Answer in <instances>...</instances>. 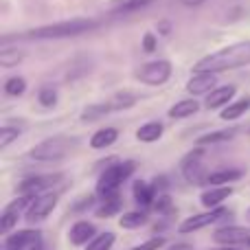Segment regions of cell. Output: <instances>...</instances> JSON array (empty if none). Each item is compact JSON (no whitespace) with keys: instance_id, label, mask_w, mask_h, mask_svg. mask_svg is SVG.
I'll list each match as a JSON object with an SVG mask.
<instances>
[{"instance_id":"obj_29","label":"cell","mask_w":250,"mask_h":250,"mask_svg":"<svg viewBox=\"0 0 250 250\" xmlns=\"http://www.w3.org/2000/svg\"><path fill=\"white\" fill-rule=\"evenodd\" d=\"M24 90H26L24 77H11L4 82V92H7L9 97H20Z\"/></svg>"},{"instance_id":"obj_22","label":"cell","mask_w":250,"mask_h":250,"mask_svg":"<svg viewBox=\"0 0 250 250\" xmlns=\"http://www.w3.org/2000/svg\"><path fill=\"white\" fill-rule=\"evenodd\" d=\"M246 110H250V97H246V99H242V101H235V104H230V105H226L224 110L220 112V117L224 119V121H235V119H239Z\"/></svg>"},{"instance_id":"obj_38","label":"cell","mask_w":250,"mask_h":250,"mask_svg":"<svg viewBox=\"0 0 250 250\" xmlns=\"http://www.w3.org/2000/svg\"><path fill=\"white\" fill-rule=\"evenodd\" d=\"M158 31H160V35H169V31H171V24H169V22H160Z\"/></svg>"},{"instance_id":"obj_18","label":"cell","mask_w":250,"mask_h":250,"mask_svg":"<svg viewBox=\"0 0 250 250\" xmlns=\"http://www.w3.org/2000/svg\"><path fill=\"white\" fill-rule=\"evenodd\" d=\"M163 123H158V121H149V123H145V125H141V127L136 129V138L141 143H154V141H158L160 136H163Z\"/></svg>"},{"instance_id":"obj_11","label":"cell","mask_w":250,"mask_h":250,"mask_svg":"<svg viewBox=\"0 0 250 250\" xmlns=\"http://www.w3.org/2000/svg\"><path fill=\"white\" fill-rule=\"evenodd\" d=\"M213 239H215L217 244H222V246H235V244H246V246H250V229L226 226V229L215 230Z\"/></svg>"},{"instance_id":"obj_35","label":"cell","mask_w":250,"mask_h":250,"mask_svg":"<svg viewBox=\"0 0 250 250\" xmlns=\"http://www.w3.org/2000/svg\"><path fill=\"white\" fill-rule=\"evenodd\" d=\"M165 246V239L163 237H154V239H147L145 244H141V246L132 248V250H160Z\"/></svg>"},{"instance_id":"obj_21","label":"cell","mask_w":250,"mask_h":250,"mask_svg":"<svg viewBox=\"0 0 250 250\" xmlns=\"http://www.w3.org/2000/svg\"><path fill=\"white\" fill-rule=\"evenodd\" d=\"M134 200H136L138 204H143V207H147V204H151L156 200V189L149 185V182H134Z\"/></svg>"},{"instance_id":"obj_15","label":"cell","mask_w":250,"mask_h":250,"mask_svg":"<svg viewBox=\"0 0 250 250\" xmlns=\"http://www.w3.org/2000/svg\"><path fill=\"white\" fill-rule=\"evenodd\" d=\"M95 226L90 224V222H77V224L70 229L68 233V239L73 246H83V244H90L92 239H95Z\"/></svg>"},{"instance_id":"obj_43","label":"cell","mask_w":250,"mask_h":250,"mask_svg":"<svg viewBox=\"0 0 250 250\" xmlns=\"http://www.w3.org/2000/svg\"><path fill=\"white\" fill-rule=\"evenodd\" d=\"M248 215H250V208H248Z\"/></svg>"},{"instance_id":"obj_7","label":"cell","mask_w":250,"mask_h":250,"mask_svg":"<svg viewBox=\"0 0 250 250\" xmlns=\"http://www.w3.org/2000/svg\"><path fill=\"white\" fill-rule=\"evenodd\" d=\"M62 178H64L62 173H46V176H31V178H24V180L18 185V193L35 198V195H42V191H46V189H51L53 185H57Z\"/></svg>"},{"instance_id":"obj_26","label":"cell","mask_w":250,"mask_h":250,"mask_svg":"<svg viewBox=\"0 0 250 250\" xmlns=\"http://www.w3.org/2000/svg\"><path fill=\"white\" fill-rule=\"evenodd\" d=\"M108 112H112L110 104H95V105H88V108L82 112V121H86V123L97 121L99 117H104V114H108Z\"/></svg>"},{"instance_id":"obj_1","label":"cell","mask_w":250,"mask_h":250,"mask_svg":"<svg viewBox=\"0 0 250 250\" xmlns=\"http://www.w3.org/2000/svg\"><path fill=\"white\" fill-rule=\"evenodd\" d=\"M244 66H250V40L248 42L230 44V46L220 48V51L198 60L193 66V73L217 75V73H224V70L244 68Z\"/></svg>"},{"instance_id":"obj_34","label":"cell","mask_w":250,"mask_h":250,"mask_svg":"<svg viewBox=\"0 0 250 250\" xmlns=\"http://www.w3.org/2000/svg\"><path fill=\"white\" fill-rule=\"evenodd\" d=\"M22 60V53H16V55H9V48H4V51H0V64L4 66V68H9V66L18 64V62Z\"/></svg>"},{"instance_id":"obj_25","label":"cell","mask_w":250,"mask_h":250,"mask_svg":"<svg viewBox=\"0 0 250 250\" xmlns=\"http://www.w3.org/2000/svg\"><path fill=\"white\" fill-rule=\"evenodd\" d=\"M147 222V215L141 211H129L121 215V220H119V226L121 229H138V226H143Z\"/></svg>"},{"instance_id":"obj_27","label":"cell","mask_w":250,"mask_h":250,"mask_svg":"<svg viewBox=\"0 0 250 250\" xmlns=\"http://www.w3.org/2000/svg\"><path fill=\"white\" fill-rule=\"evenodd\" d=\"M110 108L112 110H123V108H132L134 104H136V95H132V92H117V95L112 97V99L108 101Z\"/></svg>"},{"instance_id":"obj_6","label":"cell","mask_w":250,"mask_h":250,"mask_svg":"<svg viewBox=\"0 0 250 250\" xmlns=\"http://www.w3.org/2000/svg\"><path fill=\"white\" fill-rule=\"evenodd\" d=\"M169 77H171V64L167 60L149 62V64L141 66V70H136V79L147 86H163Z\"/></svg>"},{"instance_id":"obj_41","label":"cell","mask_w":250,"mask_h":250,"mask_svg":"<svg viewBox=\"0 0 250 250\" xmlns=\"http://www.w3.org/2000/svg\"><path fill=\"white\" fill-rule=\"evenodd\" d=\"M26 250H42V242H38V244H33V246H29Z\"/></svg>"},{"instance_id":"obj_16","label":"cell","mask_w":250,"mask_h":250,"mask_svg":"<svg viewBox=\"0 0 250 250\" xmlns=\"http://www.w3.org/2000/svg\"><path fill=\"white\" fill-rule=\"evenodd\" d=\"M230 193H233L230 187H213V189L204 191L200 200H202V204L207 208H220V204L224 202V200H229Z\"/></svg>"},{"instance_id":"obj_28","label":"cell","mask_w":250,"mask_h":250,"mask_svg":"<svg viewBox=\"0 0 250 250\" xmlns=\"http://www.w3.org/2000/svg\"><path fill=\"white\" fill-rule=\"evenodd\" d=\"M114 246V233H101L86 246V250H110Z\"/></svg>"},{"instance_id":"obj_32","label":"cell","mask_w":250,"mask_h":250,"mask_svg":"<svg viewBox=\"0 0 250 250\" xmlns=\"http://www.w3.org/2000/svg\"><path fill=\"white\" fill-rule=\"evenodd\" d=\"M18 134H20V129H18V127H7V125H4V127L0 129V149L9 147V143L16 141Z\"/></svg>"},{"instance_id":"obj_31","label":"cell","mask_w":250,"mask_h":250,"mask_svg":"<svg viewBox=\"0 0 250 250\" xmlns=\"http://www.w3.org/2000/svg\"><path fill=\"white\" fill-rule=\"evenodd\" d=\"M38 99L44 108H53V105L57 104V90L55 88H42L40 95H38Z\"/></svg>"},{"instance_id":"obj_39","label":"cell","mask_w":250,"mask_h":250,"mask_svg":"<svg viewBox=\"0 0 250 250\" xmlns=\"http://www.w3.org/2000/svg\"><path fill=\"white\" fill-rule=\"evenodd\" d=\"M182 4H185V7H198V4H202L204 0H180Z\"/></svg>"},{"instance_id":"obj_30","label":"cell","mask_w":250,"mask_h":250,"mask_svg":"<svg viewBox=\"0 0 250 250\" xmlns=\"http://www.w3.org/2000/svg\"><path fill=\"white\" fill-rule=\"evenodd\" d=\"M119 211H121V198L108 200V202H104L97 208V217H112V215H117Z\"/></svg>"},{"instance_id":"obj_9","label":"cell","mask_w":250,"mask_h":250,"mask_svg":"<svg viewBox=\"0 0 250 250\" xmlns=\"http://www.w3.org/2000/svg\"><path fill=\"white\" fill-rule=\"evenodd\" d=\"M229 215V211L226 208H211L208 213H200V215H193L189 217V220H185L180 224V233H193V230H200L204 229V226H211L215 224V222H220L222 217Z\"/></svg>"},{"instance_id":"obj_19","label":"cell","mask_w":250,"mask_h":250,"mask_svg":"<svg viewBox=\"0 0 250 250\" xmlns=\"http://www.w3.org/2000/svg\"><path fill=\"white\" fill-rule=\"evenodd\" d=\"M198 110H200V104L195 99H182V101H178L173 108H169V117L171 119H187V117H193Z\"/></svg>"},{"instance_id":"obj_8","label":"cell","mask_w":250,"mask_h":250,"mask_svg":"<svg viewBox=\"0 0 250 250\" xmlns=\"http://www.w3.org/2000/svg\"><path fill=\"white\" fill-rule=\"evenodd\" d=\"M35 198H38V195H35ZM35 198H31V195H20V198L13 200L11 204H7L2 215H0V230H2V233H9V230L18 224V220H20V211L24 207H31V202H33Z\"/></svg>"},{"instance_id":"obj_42","label":"cell","mask_w":250,"mask_h":250,"mask_svg":"<svg viewBox=\"0 0 250 250\" xmlns=\"http://www.w3.org/2000/svg\"><path fill=\"white\" fill-rule=\"evenodd\" d=\"M215 250H237V248H233V246H222V248H215Z\"/></svg>"},{"instance_id":"obj_17","label":"cell","mask_w":250,"mask_h":250,"mask_svg":"<svg viewBox=\"0 0 250 250\" xmlns=\"http://www.w3.org/2000/svg\"><path fill=\"white\" fill-rule=\"evenodd\" d=\"M242 176H244L242 169H220V171L208 173L207 185H213V187H224L226 182H235V180H239Z\"/></svg>"},{"instance_id":"obj_13","label":"cell","mask_w":250,"mask_h":250,"mask_svg":"<svg viewBox=\"0 0 250 250\" xmlns=\"http://www.w3.org/2000/svg\"><path fill=\"white\" fill-rule=\"evenodd\" d=\"M38 242H40L38 230H18V233L9 235V237L4 239V248L7 250H26Z\"/></svg>"},{"instance_id":"obj_3","label":"cell","mask_w":250,"mask_h":250,"mask_svg":"<svg viewBox=\"0 0 250 250\" xmlns=\"http://www.w3.org/2000/svg\"><path fill=\"white\" fill-rule=\"evenodd\" d=\"M134 169H136V163L125 160V163L110 165V167L101 173L99 182H97V195L101 198V202H108V200L119 198V187L132 176Z\"/></svg>"},{"instance_id":"obj_2","label":"cell","mask_w":250,"mask_h":250,"mask_svg":"<svg viewBox=\"0 0 250 250\" xmlns=\"http://www.w3.org/2000/svg\"><path fill=\"white\" fill-rule=\"evenodd\" d=\"M99 22L92 18H75V20H64V22H55V24H46V26H38V29L29 31L26 38H35V40H57V38H73V35H82L88 31L97 29Z\"/></svg>"},{"instance_id":"obj_20","label":"cell","mask_w":250,"mask_h":250,"mask_svg":"<svg viewBox=\"0 0 250 250\" xmlns=\"http://www.w3.org/2000/svg\"><path fill=\"white\" fill-rule=\"evenodd\" d=\"M119 138V132L114 127H104L99 129V132L92 134L90 138V147L92 149H104V147H110L114 141Z\"/></svg>"},{"instance_id":"obj_40","label":"cell","mask_w":250,"mask_h":250,"mask_svg":"<svg viewBox=\"0 0 250 250\" xmlns=\"http://www.w3.org/2000/svg\"><path fill=\"white\" fill-rule=\"evenodd\" d=\"M169 250H193V246L191 244H176V246H171Z\"/></svg>"},{"instance_id":"obj_4","label":"cell","mask_w":250,"mask_h":250,"mask_svg":"<svg viewBox=\"0 0 250 250\" xmlns=\"http://www.w3.org/2000/svg\"><path fill=\"white\" fill-rule=\"evenodd\" d=\"M77 138L73 136H53L42 141L40 145H35L33 149L29 151V156L33 160H40V163H53V160H62L70 154V151L77 147Z\"/></svg>"},{"instance_id":"obj_5","label":"cell","mask_w":250,"mask_h":250,"mask_svg":"<svg viewBox=\"0 0 250 250\" xmlns=\"http://www.w3.org/2000/svg\"><path fill=\"white\" fill-rule=\"evenodd\" d=\"M204 151L202 149H195L191 154H187L180 163V171L185 176L187 182L191 185H204L208 180V173H207V167H204V160H202Z\"/></svg>"},{"instance_id":"obj_24","label":"cell","mask_w":250,"mask_h":250,"mask_svg":"<svg viewBox=\"0 0 250 250\" xmlns=\"http://www.w3.org/2000/svg\"><path fill=\"white\" fill-rule=\"evenodd\" d=\"M151 0H110L108 9L117 13H125V11H136L141 7H147Z\"/></svg>"},{"instance_id":"obj_33","label":"cell","mask_w":250,"mask_h":250,"mask_svg":"<svg viewBox=\"0 0 250 250\" xmlns=\"http://www.w3.org/2000/svg\"><path fill=\"white\" fill-rule=\"evenodd\" d=\"M156 211L163 213V215H169V213H173V202L169 195H158V200H156Z\"/></svg>"},{"instance_id":"obj_14","label":"cell","mask_w":250,"mask_h":250,"mask_svg":"<svg viewBox=\"0 0 250 250\" xmlns=\"http://www.w3.org/2000/svg\"><path fill=\"white\" fill-rule=\"evenodd\" d=\"M235 92H237V88L235 86H220V88H215V90H211L208 92V97H207V108L208 110H224L226 105H230V99L235 97Z\"/></svg>"},{"instance_id":"obj_23","label":"cell","mask_w":250,"mask_h":250,"mask_svg":"<svg viewBox=\"0 0 250 250\" xmlns=\"http://www.w3.org/2000/svg\"><path fill=\"white\" fill-rule=\"evenodd\" d=\"M235 134H237V127H229V129H220V132L204 134V136L198 138V145H215V143H224V141H230Z\"/></svg>"},{"instance_id":"obj_36","label":"cell","mask_w":250,"mask_h":250,"mask_svg":"<svg viewBox=\"0 0 250 250\" xmlns=\"http://www.w3.org/2000/svg\"><path fill=\"white\" fill-rule=\"evenodd\" d=\"M154 48H156L154 33H147L145 38H143V51H145V53H154Z\"/></svg>"},{"instance_id":"obj_10","label":"cell","mask_w":250,"mask_h":250,"mask_svg":"<svg viewBox=\"0 0 250 250\" xmlns=\"http://www.w3.org/2000/svg\"><path fill=\"white\" fill-rule=\"evenodd\" d=\"M57 207V195L55 193H42L31 202L29 211H26V220L29 222H40L46 215H51L53 208Z\"/></svg>"},{"instance_id":"obj_37","label":"cell","mask_w":250,"mask_h":250,"mask_svg":"<svg viewBox=\"0 0 250 250\" xmlns=\"http://www.w3.org/2000/svg\"><path fill=\"white\" fill-rule=\"evenodd\" d=\"M151 187H154L156 191L165 189V187H167V178H163V176H160V178H156V180H154V185H151Z\"/></svg>"},{"instance_id":"obj_12","label":"cell","mask_w":250,"mask_h":250,"mask_svg":"<svg viewBox=\"0 0 250 250\" xmlns=\"http://www.w3.org/2000/svg\"><path fill=\"white\" fill-rule=\"evenodd\" d=\"M217 83V75L213 73H193V77L187 82V90L191 92V95H208L211 90H215Z\"/></svg>"}]
</instances>
